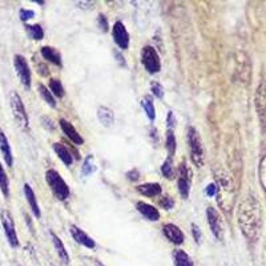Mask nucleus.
Listing matches in <instances>:
<instances>
[{
  "mask_svg": "<svg viewBox=\"0 0 266 266\" xmlns=\"http://www.w3.org/2000/svg\"><path fill=\"white\" fill-rule=\"evenodd\" d=\"M48 89H50L52 92V95L56 96V98L62 99L64 98V95H66V91H64V87H63L62 82L57 80V79H51V80H50Z\"/></svg>",
  "mask_w": 266,
  "mask_h": 266,
  "instance_id": "30",
  "label": "nucleus"
},
{
  "mask_svg": "<svg viewBox=\"0 0 266 266\" xmlns=\"http://www.w3.org/2000/svg\"><path fill=\"white\" fill-rule=\"evenodd\" d=\"M190 185H192V169L183 161L177 169V186H179L180 196L184 200L189 197Z\"/></svg>",
  "mask_w": 266,
  "mask_h": 266,
  "instance_id": "8",
  "label": "nucleus"
},
{
  "mask_svg": "<svg viewBox=\"0 0 266 266\" xmlns=\"http://www.w3.org/2000/svg\"><path fill=\"white\" fill-rule=\"evenodd\" d=\"M173 205H174V201L172 200V197H169V196H164L163 199L160 200V206L166 210L172 209V208H173Z\"/></svg>",
  "mask_w": 266,
  "mask_h": 266,
  "instance_id": "36",
  "label": "nucleus"
},
{
  "mask_svg": "<svg viewBox=\"0 0 266 266\" xmlns=\"http://www.w3.org/2000/svg\"><path fill=\"white\" fill-rule=\"evenodd\" d=\"M127 177H128V180H131V181H136V180L140 177V176H138L137 169H132L131 172H128V173H127Z\"/></svg>",
  "mask_w": 266,
  "mask_h": 266,
  "instance_id": "42",
  "label": "nucleus"
},
{
  "mask_svg": "<svg viewBox=\"0 0 266 266\" xmlns=\"http://www.w3.org/2000/svg\"><path fill=\"white\" fill-rule=\"evenodd\" d=\"M0 152H1L5 165L11 168L14 165V154H12V149H11L8 137H7V134L1 128H0Z\"/></svg>",
  "mask_w": 266,
  "mask_h": 266,
  "instance_id": "17",
  "label": "nucleus"
},
{
  "mask_svg": "<svg viewBox=\"0 0 266 266\" xmlns=\"http://www.w3.org/2000/svg\"><path fill=\"white\" fill-rule=\"evenodd\" d=\"M150 91H152V95L156 96L157 99H163L164 98V88L163 85L157 82H153L150 84Z\"/></svg>",
  "mask_w": 266,
  "mask_h": 266,
  "instance_id": "35",
  "label": "nucleus"
},
{
  "mask_svg": "<svg viewBox=\"0 0 266 266\" xmlns=\"http://www.w3.org/2000/svg\"><path fill=\"white\" fill-rule=\"evenodd\" d=\"M24 196H26V200L28 205H30V208H31L32 213L35 216L36 218H40L41 217V210L39 208V204H37V199H36V195L33 189L31 188V185L30 184H24Z\"/></svg>",
  "mask_w": 266,
  "mask_h": 266,
  "instance_id": "20",
  "label": "nucleus"
},
{
  "mask_svg": "<svg viewBox=\"0 0 266 266\" xmlns=\"http://www.w3.org/2000/svg\"><path fill=\"white\" fill-rule=\"evenodd\" d=\"M136 208L141 213L143 217H145L149 221H159L160 220V212L157 208H154L153 205L147 204L144 201H138L136 204Z\"/></svg>",
  "mask_w": 266,
  "mask_h": 266,
  "instance_id": "19",
  "label": "nucleus"
},
{
  "mask_svg": "<svg viewBox=\"0 0 266 266\" xmlns=\"http://www.w3.org/2000/svg\"><path fill=\"white\" fill-rule=\"evenodd\" d=\"M59 124H60V128H62L63 133H64L66 137L69 138L75 145H83V144H84V138L82 137V134L77 132V129L75 128L69 121H66V118H60Z\"/></svg>",
  "mask_w": 266,
  "mask_h": 266,
  "instance_id": "16",
  "label": "nucleus"
},
{
  "mask_svg": "<svg viewBox=\"0 0 266 266\" xmlns=\"http://www.w3.org/2000/svg\"><path fill=\"white\" fill-rule=\"evenodd\" d=\"M237 222L249 241H257L262 229V208L254 196H246L237 208Z\"/></svg>",
  "mask_w": 266,
  "mask_h": 266,
  "instance_id": "1",
  "label": "nucleus"
},
{
  "mask_svg": "<svg viewBox=\"0 0 266 266\" xmlns=\"http://www.w3.org/2000/svg\"><path fill=\"white\" fill-rule=\"evenodd\" d=\"M0 190L4 195V197L10 196V179H8L7 172H5L4 166L1 165V163H0Z\"/></svg>",
  "mask_w": 266,
  "mask_h": 266,
  "instance_id": "29",
  "label": "nucleus"
},
{
  "mask_svg": "<svg viewBox=\"0 0 266 266\" xmlns=\"http://www.w3.org/2000/svg\"><path fill=\"white\" fill-rule=\"evenodd\" d=\"M10 107L12 111V116L21 129H27L30 125V117L26 111V105L21 100L20 95L12 91L10 95Z\"/></svg>",
  "mask_w": 266,
  "mask_h": 266,
  "instance_id": "5",
  "label": "nucleus"
},
{
  "mask_svg": "<svg viewBox=\"0 0 266 266\" xmlns=\"http://www.w3.org/2000/svg\"><path fill=\"white\" fill-rule=\"evenodd\" d=\"M41 56L46 59L47 62L52 63L53 66H62L63 63H62V55L59 53V51H57L56 48H53V47H41Z\"/></svg>",
  "mask_w": 266,
  "mask_h": 266,
  "instance_id": "22",
  "label": "nucleus"
},
{
  "mask_svg": "<svg viewBox=\"0 0 266 266\" xmlns=\"http://www.w3.org/2000/svg\"><path fill=\"white\" fill-rule=\"evenodd\" d=\"M141 105H143L144 112L148 116L149 120H150V121H154V118H156V109H154L152 98H150V96H145V98H143V100H141Z\"/></svg>",
  "mask_w": 266,
  "mask_h": 266,
  "instance_id": "28",
  "label": "nucleus"
},
{
  "mask_svg": "<svg viewBox=\"0 0 266 266\" xmlns=\"http://www.w3.org/2000/svg\"><path fill=\"white\" fill-rule=\"evenodd\" d=\"M93 172H96V165H95V160H93L92 154H89L85 157L84 163L82 165V173L84 176H89L92 174Z\"/></svg>",
  "mask_w": 266,
  "mask_h": 266,
  "instance_id": "33",
  "label": "nucleus"
},
{
  "mask_svg": "<svg viewBox=\"0 0 266 266\" xmlns=\"http://www.w3.org/2000/svg\"><path fill=\"white\" fill-rule=\"evenodd\" d=\"M46 181L47 185L50 186V189L52 190L53 196L59 201H66L69 197V195H71L69 186H68L66 180L63 179L57 170H55V169H48L46 172Z\"/></svg>",
  "mask_w": 266,
  "mask_h": 266,
  "instance_id": "4",
  "label": "nucleus"
},
{
  "mask_svg": "<svg viewBox=\"0 0 266 266\" xmlns=\"http://www.w3.org/2000/svg\"><path fill=\"white\" fill-rule=\"evenodd\" d=\"M112 37L115 43L117 44L118 48L121 50H128L129 41H131V37H129L128 30L125 28L124 23L121 21H116L112 27Z\"/></svg>",
  "mask_w": 266,
  "mask_h": 266,
  "instance_id": "12",
  "label": "nucleus"
},
{
  "mask_svg": "<svg viewBox=\"0 0 266 266\" xmlns=\"http://www.w3.org/2000/svg\"><path fill=\"white\" fill-rule=\"evenodd\" d=\"M52 148L55 150V153L57 154V157L62 160L63 164L66 165V166H71L72 163H73V157H72V153L69 152V149L66 148L64 144L55 143L52 145Z\"/></svg>",
  "mask_w": 266,
  "mask_h": 266,
  "instance_id": "23",
  "label": "nucleus"
},
{
  "mask_svg": "<svg viewBox=\"0 0 266 266\" xmlns=\"http://www.w3.org/2000/svg\"><path fill=\"white\" fill-rule=\"evenodd\" d=\"M14 68L20 83L27 88L30 89L31 88L32 76H31V69L30 66L27 63V59L23 55H15L14 56Z\"/></svg>",
  "mask_w": 266,
  "mask_h": 266,
  "instance_id": "10",
  "label": "nucleus"
},
{
  "mask_svg": "<svg viewBox=\"0 0 266 266\" xmlns=\"http://www.w3.org/2000/svg\"><path fill=\"white\" fill-rule=\"evenodd\" d=\"M188 144H189L190 160L197 168H202L205 164V150L199 131L195 127L188 128Z\"/></svg>",
  "mask_w": 266,
  "mask_h": 266,
  "instance_id": "3",
  "label": "nucleus"
},
{
  "mask_svg": "<svg viewBox=\"0 0 266 266\" xmlns=\"http://www.w3.org/2000/svg\"><path fill=\"white\" fill-rule=\"evenodd\" d=\"M215 185L217 202L221 206V209L229 213L235 200L234 181L232 179L231 173L222 168L215 169Z\"/></svg>",
  "mask_w": 266,
  "mask_h": 266,
  "instance_id": "2",
  "label": "nucleus"
},
{
  "mask_svg": "<svg viewBox=\"0 0 266 266\" xmlns=\"http://www.w3.org/2000/svg\"><path fill=\"white\" fill-rule=\"evenodd\" d=\"M192 233H193V237H195V241L197 244L201 242V237H202V233L200 231L199 225H196V224H192Z\"/></svg>",
  "mask_w": 266,
  "mask_h": 266,
  "instance_id": "40",
  "label": "nucleus"
},
{
  "mask_svg": "<svg viewBox=\"0 0 266 266\" xmlns=\"http://www.w3.org/2000/svg\"><path fill=\"white\" fill-rule=\"evenodd\" d=\"M26 31L33 40H41L44 37V30L39 24H27Z\"/></svg>",
  "mask_w": 266,
  "mask_h": 266,
  "instance_id": "31",
  "label": "nucleus"
},
{
  "mask_svg": "<svg viewBox=\"0 0 266 266\" xmlns=\"http://www.w3.org/2000/svg\"><path fill=\"white\" fill-rule=\"evenodd\" d=\"M19 266H21V265H19Z\"/></svg>",
  "mask_w": 266,
  "mask_h": 266,
  "instance_id": "45",
  "label": "nucleus"
},
{
  "mask_svg": "<svg viewBox=\"0 0 266 266\" xmlns=\"http://www.w3.org/2000/svg\"><path fill=\"white\" fill-rule=\"evenodd\" d=\"M254 105H256L257 115L261 124L266 128V83L258 85L254 96Z\"/></svg>",
  "mask_w": 266,
  "mask_h": 266,
  "instance_id": "11",
  "label": "nucleus"
},
{
  "mask_svg": "<svg viewBox=\"0 0 266 266\" xmlns=\"http://www.w3.org/2000/svg\"><path fill=\"white\" fill-rule=\"evenodd\" d=\"M37 91H39V93H40V96L41 99L44 100V101L50 105V107L52 108H55L57 105V102H56V99H55V96L52 95V92L48 89V87H46L44 84H39L37 85Z\"/></svg>",
  "mask_w": 266,
  "mask_h": 266,
  "instance_id": "26",
  "label": "nucleus"
},
{
  "mask_svg": "<svg viewBox=\"0 0 266 266\" xmlns=\"http://www.w3.org/2000/svg\"><path fill=\"white\" fill-rule=\"evenodd\" d=\"M141 63H143L144 68L149 72L150 75L157 73L161 69V60L156 48L152 46H145L141 50Z\"/></svg>",
  "mask_w": 266,
  "mask_h": 266,
  "instance_id": "7",
  "label": "nucleus"
},
{
  "mask_svg": "<svg viewBox=\"0 0 266 266\" xmlns=\"http://www.w3.org/2000/svg\"><path fill=\"white\" fill-rule=\"evenodd\" d=\"M258 179H260L262 189L266 193V156L262 157L260 165H258Z\"/></svg>",
  "mask_w": 266,
  "mask_h": 266,
  "instance_id": "34",
  "label": "nucleus"
},
{
  "mask_svg": "<svg viewBox=\"0 0 266 266\" xmlns=\"http://www.w3.org/2000/svg\"><path fill=\"white\" fill-rule=\"evenodd\" d=\"M98 118L99 121L101 123V125L107 127V128L112 127L113 123H115V115H113V111L112 109H109L108 107H105V105H100V107L98 108Z\"/></svg>",
  "mask_w": 266,
  "mask_h": 266,
  "instance_id": "24",
  "label": "nucleus"
},
{
  "mask_svg": "<svg viewBox=\"0 0 266 266\" xmlns=\"http://www.w3.org/2000/svg\"><path fill=\"white\" fill-rule=\"evenodd\" d=\"M137 192L140 195L145 196V197H157V196L161 195V185L157 184V183H145V184L137 185Z\"/></svg>",
  "mask_w": 266,
  "mask_h": 266,
  "instance_id": "21",
  "label": "nucleus"
},
{
  "mask_svg": "<svg viewBox=\"0 0 266 266\" xmlns=\"http://www.w3.org/2000/svg\"><path fill=\"white\" fill-rule=\"evenodd\" d=\"M41 121H43V127H44L47 131H53V129H55V124L52 121V118H50L48 116H43V117H41Z\"/></svg>",
  "mask_w": 266,
  "mask_h": 266,
  "instance_id": "39",
  "label": "nucleus"
},
{
  "mask_svg": "<svg viewBox=\"0 0 266 266\" xmlns=\"http://www.w3.org/2000/svg\"><path fill=\"white\" fill-rule=\"evenodd\" d=\"M161 173L164 176L165 179H173L174 174H176V169H174L173 165V160L172 157H168V159H165L164 164L161 165Z\"/></svg>",
  "mask_w": 266,
  "mask_h": 266,
  "instance_id": "32",
  "label": "nucleus"
},
{
  "mask_svg": "<svg viewBox=\"0 0 266 266\" xmlns=\"http://www.w3.org/2000/svg\"><path fill=\"white\" fill-rule=\"evenodd\" d=\"M69 233H71L72 238L76 241L77 244H80L82 246H85L87 249H95L96 248V242L95 240H92V237L85 233L84 231H82L79 226L71 224L69 225Z\"/></svg>",
  "mask_w": 266,
  "mask_h": 266,
  "instance_id": "13",
  "label": "nucleus"
},
{
  "mask_svg": "<svg viewBox=\"0 0 266 266\" xmlns=\"http://www.w3.org/2000/svg\"><path fill=\"white\" fill-rule=\"evenodd\" d=\"M205 192H206V195L209 196V197H213V196H216V185H215V183H213V184L208 185V186H206V189H205Z\"/></svg>",
  "mask_w": 266,
  "mask_h": 266,
  "instance_id": "43",
  "label": "nucleus"
},
{
  "mask_svg": "<svg viewBox=\"0 0 266 266\" xmlns=\"http://www.w3.org/2000/svg\"><path fill=\"white\" fill-rule=\"evenodd\" d=\"M98 24L102 32L108 31V20H107V17H105V15H102V14H100V15H99Z\"/></svg>",
  "mask_w": 266,
  "mask_h": 266,
  "instance_id": "38",
  "label": "nucleus"
},
{
  "mask_svg": "<svg viewBox=\"0 0 266 266\" xmlns=\"http://www.w3.org/2000/svg\"><path fill=\"white\" fill-rule=\"evenodd\" d=\"M237 55H238V57H235V62H237L235 73H238V77L242 82H249V77H250V63H249V59L242 52H238Z\"/></svg>",
  "mask_w": 266,
  "mask_h": 266,
  "instance_id": "14",
  "label": "nucleus"
},
{
  "mask_svg": "<svg viewBox=\"0 0 266 266\" xmlns=\"http://www.w3.org/2000/svg\"><path fill=\"white\" fill-rule=\"evenodd\" d=\"M35 16V12L32 10H27V8H21L20 10V19L23 21H28Z\"/></svg>",
  "mask_w": 266,
  "mask_h": 266,
  "instance_id": "37",
  "label": "nucleus"
},
{
  "mask_svg": "<svg viewBox=\"0 0 266 266\" xmlns=\"http://www.w3.org/2000/svg\"><path fill=\"white\" fill-rule=\"evenodd\" d=\"M50 234H51L52 244H53V248H55V250H56L57 257L60 258V261H62L63 264L68 265V264H69V254H68V250H66L64 242L59 238V235H57L55 232L51 231L50 232Z\"/></svg>",
  "mask_w": 266,
  "mask_h": 266,
  "instance_id": "18",
  "label": "nucleus"
},
{
  "mask_svg": "<svg viewBox=\"0 0 266 266\" xmlns=\"http://www.w3.org/2000/svg\"><path fill=\"white\" fill-rule=\"evenodd\" d=\"M24 217H26V221H27V225H30V231L32 232V234H35V231H33V225H32V221H31V217L28 215H24Z\"/></svg>",
  "mask_w": 266,
  "mask_h": 266,
  "instance_id": "44",
  "label": "nucleus"
},
{
  "mask_svg": "<svg viewBox=\"0 0 266 266\" xmlns=\"http://www.w3.org/2000/svg\"><path fill=\"white\" fill-rule=\"evenodd\" d=\"M0 221H1L5 238L8 241L11 248H17L19 246V237H17L15 229V221H14V217L11 215L10 210L3 209L0 212Z\"/></svg>",
  "mask_w": 266,
  "mask_h": 266,
  "instance_id": "6",
  "label": "nucleus"
},
{
  "mask_svg": "<svg viewBox=\"0 0 266 266\" xmlns=\"http://www.w3.org/2000/svg\"><path fill=\"white\" fill-rule=\"evenodd\" d=\"M172 257H173L174 266H195L189 254L186 251L181 250V249H176Z\"/></svg>",
  "mask_w": 266,
  "mask_h": 266,
  "instance_id": "25",
  "label": "nucleus"
},
{
  "mask_svg": "<svg viewBox=\"0 0 266 266\" xmlns=\"http://www.w3.org/2000/svg\"><path fill=\"white\" fill-rule=\"evenodd\" d=\"M206 220H208V224H209V228L213 235L218 241L224 240V234H225V224H224V220L222 217L218 213V210L213 208V206H209L206 208Z\"/></svg>",
  "mask_w": 266,
  "mask_h": 266,
  "instance_id": "9",
  "label": "nucleus"
},
{
  "mask_svg": "<svg viewBox=\"0 0 266 266\" xmlns=\"http://www.w3.org/2000/svg\"><path fill=\"white\" fill-rule=\"evenodd\" d=\"M163 233H164L165 237H166L172 244H174V245H181L185 240V235L184 233H183V231H181L177 225L172 224V222L165 224V225L163 226Z\"/></svg>",
  "mask_w": 266,
  "mask_h": 266,
  "instance_id": "15",
  "label": "nucleus"
},
{
  "mask_svg": "<svg viewBox=\"0 0 266 266\" xmlns=\"http://www.w3.org/2000/svg\"><path fill=\"white\" fill-rule=\"evenodd\" d=\"M174 123H176V120H174L173 112H169L168 118H166V127H168V129H173Z\"/></svg>",
  "mask_w": 266,
  "mask_h": 266,
  "instance_id": "41",
  "label": "nucleus"
},
{
  "mask_svg": "<svg viewBox=\"0 0 266 266\" xmlns=\"http://www.w3.org/2000/svg\"><path fill=\"white\" fill-rule=\"evenodd\" d=\"M165 148L168 150L169 157L173 159L174 153H176V148H177V141H176V136H174L173 129H166V141H165Z\"/></svg>",
  "mask_w": 266,
  "mask_h": 266,
  "instance_id": "27",
  "label": "nucleus"
}]
</instances>
